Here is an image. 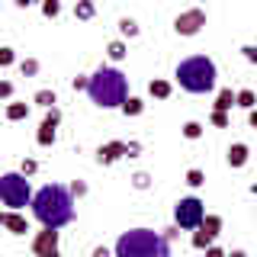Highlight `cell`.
Instances as JSON below:
<instances>
[{
    "label": "cell",
    "mask_w": 257,
    "mask_h": 257,
    "mask_svg": "<svg viewBox=\"0 0 257 257\" xmlns=\"http://www.w3.org/2000/svg\"><path fill=\"white\" fill-rule=\"evenodd\" d=\"M228 257H247V254H244V251H231Z\"/></svg>",
    "instance_id": "60d3db41"
},
{
    "label": "cell",
    "mask_w": 257,
    "mask_h": 257,
    "mask_svg": "<svg viewBox=\"0 0 257 257\" xmlns=\"http://www.w3.org/2000/svg\"><path fill=\"white\" fill-rule=\"evenodd\" d=\"M71 87H74V90H90V77H84V74H77L74 80H71Z\"/></svg>",
    "instance_id": "e575fe53"
},
{
    "label": "cell",
    "mask_w": 257,
    "mask_h": 257,
    "mask_svg": "<svg viewBox=\"0 0 257 257\" xmlns=\"http://www.w3.org/2000/svg\"><path fill=\"white\" fill-rule=\"evenodd\" d=\"M119 158H128V145L125 142H106L96 148V164H116Z\"/></svg>",
    "instance_id": "30bf717a"
},
{
    "label": "cell",
    "mask_w": 257,
    "mask_h": 257,
    "mask_svg": "<svg viewBox=\"0 0 257 257\" xmlns=\"http://www.w3.org/2000/svg\"><path fill=\"white\" fill-rule=\"evenodd\" d=\"M209 122H212L215 128H228V112H212V116H209Z\"/></svg>",
    "instance_id": "4dcf8cb0"
},
{
    "label": "cell",
    "mask_w": 257,
    "mask_h": 257,
    "mask_svg": "<svg viewBox=\"0 0 257 257\" xmlns=\"http://www.w3.org/2000/svg\"><path fill=\"white\" fill-rule=\"evenodd\" d=\"M241 55H244L251 64H257V45L254 42H247V45H241Z\"/></svg>",
    "instance_id": "1f68e13d"
},
{
    "label": "cell",
    "mask_w": 257,
    "mask_h": 257,
    "mask_svg": "<svg viewBox=\"0 0 257 257\" xmlns=\"http://www.w3.org/2000/svg\"><path fill=\"white\" fill-rule=\"evenodd\" d=\"M203 26H206V10H203V7H190V10L177 13V20H174V32H177V36H196Z\"/></svg>",
    "instance_id": "52a82bcc"
},
{
    "label": "cell",
    "mask_w": 257,
    "mask_h": 257,
    "mask_svg": "<svg viewBox=\"0 0 257 257\" xmlns=\"http://www.w3.org/2000/svg\"><path fill=\"white\" fill-rule=\"evenodd\" d=\"M32 254L36 257H61V238L58 228H42L32 238Z\"/></svg>",
    "instance_id": "ba28073f"
},
{
    "label": "cell",
    "mask_w": 257,
    "mask_h": 257,
    "mask_svg": "<svg viewBox=\"0 0 257 257\" xmlns=\"http://www.w3.org/2000/svg\"><path fill=\"white\" fill-rule=\"evenodd\" d=\"M206 257H228V254H225L219 244H212V247H209V251H206Z\"/></svg>",
    "instance_id": "74e56055"
},
{
    "label": "cell",
    "mask_w": 257,
    "mask_h": 257,
    "mask_svg": "<svg viewBox=\"0 0 257 257\" xmlns=\"http://www.w3.org/2000/svg\"><path fill=\"white\" fill-rule=\"evenodd\" d=\"M187 183H190L193 190H199V187L206 183V174L199 171V167H190V171H187Z\"/></svg>",
    "instance_id": "cb8c5ba5"
},
{
    "label": "cell",
    "mask_w": 257,
    "mask_h": 257,
    "mask_svg": "<svg viewBox=\"0 0 257 257\" xmlns=\"http://www.w3.org/2000/svg\"><path fill=\"white\" fill-rule=\"evenodd\" d=\"M42 13L48 16V20H55V16L61 13V4H58V0H45V4H42Z\"/></svg>",
    "instance_id": "f546056e"
},
{
    "label": "cell",
    "mask_w": 257,
    "mask_h": 257,
    "mask_svg": "<svg viewBox=\"0 0 257 257\" xmlns=\"http://www.w3.org/2000/svg\"><path fill=\"white\" fill-rule=\"evenodd\" d=\"M148 93L155 96V100H167V96L174 93V87H171V80L155 77V80H148Z\"/></svg>",
    "instance_id": "5bb4252c"
},
{
    "label": "cell",
    "mask_w": 257,
    "mask_h": 257,
    "mask_svg": "<svg viewBox=\"0 0 257 257\" xmlns=\"http://www.w3.org/2000/svg\"><path fill=\"white\" fill-rule=\"evenodd\" d=\"M231 106H238V93L231 90V87H222L219 96H215V103H212V112H228Z\"/></svg>",
    "instance_id": "4fadbf2b"
},
{
    "label": "cell",
    "mask_w": 257,
    "mask_h": 257,
    "mask_svg": "<svg viewBox=\"0 0 257 257\" xmlns=\"http://www.w3.org/2000/svg\"><path fill=\"white\" fill-rule=\"evenodd\" d=\"M90 257H116V251H109V247H103V244H100V247H93V254H90Z\"/></svg>",
    "instance_id": "d590c367"
},
{
    "label": "cell",
    "mask_w": 257,
    "mask_h": 257,
    "mask_svg": "<svg viewBox=\"0 0 257 257\" xmlns=\"http://www.w3.org/2000/svg\"><path fill=\"white\" fill-rule=\"evenodd\" d=\"M116 257H171V241L155 228H128L116 238Z\"/></svg>",
    "instance_id": "3957f363"
},
{
    "label": "cell",
    "mask_w": 257,
    "mask_h": 257,
    "mask_svg": "<svg viewBox=\"0 0 257 257\" xmlns=\"http://www.w3.org/2000/svg\"><path fill=\"white\" fill-rule=\"evenodd\" d=\"M190 241H193V247H196V251H209V247L215 244V238H212V235H206L203 228L193 231V238H190Z\"/></svg>",
    "instance_id": "d6986e66"
},
{
    "label": "cell",
    "mask_w": 257,
    "mask_h": 257,
    "mask_svg": "<svg viewBox=\"0 0 257 257\" xmlns=\"http://www.w3.org/2000/svg\"><path fill=\"white\" fill-rule=\"evenodd\" d=\"M0 225H4L10 235H26L29 231V219L23 212H13V209H4V212H0Z\"/></svg>",
    "instance_id": "8fae6325"
},
{
    "label": "cell",
    "mask_w": 257,
    "mask_h": 257,
    "mask_svg": "<svg viewBox=\"0 0 257 257\" xmlns=\"http://www.w3.org/2000/svg\"><path fill=\"white\" fill-rule=\"evenodd\" d=\"M32 103H36V106H42V109H55V103H58V93H55L52 87H42V90L32 93Z\"/></svg>",
    "instance_id": "9a60e30c"
},
{
    "label": "cell",
    "mask_w": 257,
    "mask_h": 257,
    "mask_svg": "<svg viewBox=\"0 0 257 257\" xmlns=\"http://www.w3.org/2000/svg\"><path fill=\"white\" fill-rule=\"evenodd\" d=\"M161 235H164L167 241H177V235H180V228H177V225H171V228H164Z\"/></svg>",
    "instance_id": "8d00e7d4"
},
{
    "label": "cell",
    "mask_w": 257,
    "mask_h": 257,
    "mask_svg": "<svg viewBox=\"0 0 257 257\" xmlns=\"http://www.w3.org/2000/svg\"><path fill=\"white\" fill-rule=\"evenodd\" d=\"M206 215H209L206 203L199 196H183V199H177V206H174V225L183 228V231H196Z\"/></svg>",
    "instance_id": "8992f818"
},
{
    "label": "cell",
    "mask_w": 257,
    "mask_h": 257,
    "mask_svg": "<svg viewBox=\"0 0 257 257\" xmlns=\"http://www.w3.org/2000/svg\"><path fill=\"white\" fill-rule=\"evenodd\" d=\"M20 74H23V77H36V74H39V61H36V58L20 61Z\"/></svg>",
    "instance_id": "d4e9b609"
},
{
    "label": "cell",
    "mask_w": 257,
    "mask_h": 257,
    "mask_svg": "<svg viewBox=\"0 0 257 257\" xmlns=\"http://www.w3.org/2000/svg\"><path fill=\"white\" fill-rule=\"evenodd\" d=\"M139 151H142V145H139V142H128V158H135Z\"/></svg>",
    "instance_id": "f35d334b"
},
{
    "label": "cell",
    "mask_w": 257,
    "mask_h": 257,
    "mask_svg": "<svg viewBox=\"0 0 257 257\" xmlns=\"http://www.w3.org/2000/svg\"><path fill=\"white\" fill-rule=\"evenodd\" d=\"M132 187H135V190H148V187H151V177L145 174V171L132 174Z\"/></svg>",
    "instance_id": "83f0119b"
},
{
    "label": "cell",
    "mask_w": 257,
    "mask_h": 257,
    "mask_svg": "<svg viewBox=\"0 0 257 257\" xmlns=\"http://www.w3.org/2000/svg\"><path fill=\"white\" fill-rule=\"evenodd\" d=\"M199 135H203V125H199V122H187V125H183V139L196 142Z\"/></svg>",
    "instance_id": "484cf974"
},
{
    "label": "cell",
    "mask_w": 257,
    "mask_h": 257,
    "mask_svg": "<svg viewBox=\"0 0 257 257\" xmlns=\"http://www.w3.org/2000/svg\"><path fill=\"white\" fill-rule=\"evenodd\" d=\"M247 122H251V128H257V109H254V112H247Z\"/></svg>",
    "instance_id": "ab89813d"
},
{
    "label": "cell",
    "mask_w": 257,
    "mask_h": 257,
    "mask_svg": "<svg viewBox=\"0 0 257 257\" xmlns=\"http://www.w3.org/2000/svg\"><path fill=\"white\" fill-rule=\"evenodd\" d=\"M238 106H241V109H247V112H254V109H257V93L251 90V87L238 90Z\"/></svg>",
    "instance_id": "ac0fdd59"
},
{
    "label": "cell",
    "mask_w": 257,
    "mask_h": 257,
    "mask_svg": "<svg viewBox=\"0 0 257 257\" xmlns=\"http://www.w3.org/2000/svg\"><path fill=\"white\" fill-rule=\"evenodd\" d=\"M29 103H7V109H4V116H7V122H20V119H26L29 116Z\"/></svg>",
    "instance_id": "2e32d148"
},
{
    "label": "cell",
    "mask_w": 257,
    "mask_h": 257,
    "mask_svg": "<svg viewBox=\"0 0 257 257\" xmlns=\"http://www.w3.org/2000/svg\"><path fill=\"white\" fill-rule=\"evenodd\" d=\"M68 190H71V196H77V199H80V196H87V183H84V180H74Z\"/></svg>",
    "instance_id": "836d02e7"
},
{
    "label": "cell",
    "mask_w": 257,
    "mask_h": 257,
    "mask_svg": "<svg viewBox=\"0 0 257 257\" xmlns=\"http://www.w3.org/2000/svg\"><path fill=\"white\" fill-rule=\"evenodd\" d=\"M247 158H251V148H247L244 142H235V145L228 148V155H225V161H228V167H235V171L247 164Z\"/></svg>",
    "instance_id": "7c38bea8"
},
{
    "label": "cell",
    "mask_w": 257,
    "mask_h": 257,
    "mask_svg": "<svg viewBox=\"0 0 257 257\" xmlns=\"http://www.w3.org/2000/svg\"><path fill=\"white\" fill-rule=\"evenodd\" d=\"M174 77L187 93H209V90H215L219 68H215V61L209 55H190V58H183L177 64Z\"/></svg>",
    "instance_id": "277c9868"
},
{
    "label": "cell",
    "mask_w": 257,
    "mask_h": 257,
    "mask_svg": "<svg viewBox=\"0 0 257 257\" xmlns=\"http://www.w3.org/2000/svg\"><path fill=\"white\" fill-rule=\"evenodd\" d=\"M13 61H16V52L10 45H4V48H0V68H10Z\"/></svg>",
    "instance_id": "f1b7e54d"
},
{
    "label": "cell",
    "mask_w": 257,
    "mask_h": 257,
    "mask_svg": "<svg viewBox=\"0 0 257 257\" xmlns=\"http://www.w3.org/2000/svg\"><path fill=\"white\" fill-rule=\"evenodd\" d=\"M58 122H61V109H58V106L48 109L45 119H42V125H39V132H36V142L42 145V148L55 145V139H58Z\"/></svg>",
    "instance_id": "9c48e42d"
},
{
    "label": "cell",
    "mask_w": 257,
    "mask_h": 257,
    "mask_svg": "<svg viewBox=\"0 0 257 257\" xmlns=\"http://www.w3.org/2000/svg\"><path fill=\"white\" fill-rule=\"evenodd\" d=\"M0 96L7 103H13V80H0Z\"/></svg>",
    "instance_id": "d6a6232c"
},
{
    "label": "cell",
    "mask_w": 257,
    "mask_h": 257,
    "mask_svg": "<svg viewBox=\"0 0 257 257\" xmlns=\"http://www.w3.org/2000/svg\"><path fill=\"white\" fill-rule=\"evenodd\" d=\"M90 103H96L100 109H122L128 100V77L119 68H96L90 74Z\"/></svg>",
    "instance_id": "7a4b0ae2"
},
{
    "label": "cell",
    "mask_w": 257,
    "mask_h": 257,
    "mask_svg": "<svg viewBox=\"0 0 257 257\" xmlns=\"http://www.w3.org/2000/svg\"><path fill=\"white\" fill-rule=\"evenodd\" d=\"M106 55H109V61H122L125 55H128V48H125L122 39H112V42L106 45Z\"/></svg>",
    "instance_id": "ffe728a7"
},
{
    "label": "cell",
    "mask_w": 257,
    "mask_h": 257,
    "mask_svg": "<svg viewBox=\"0 0 257 257\" xmlns=\"http://www.w3.org/2000/svg\"><path fill=\"white\" fill-rule=\"evenodd\" d=\"M122 112H125V116H142V112H145V100H139V96H128Z\"/></svg>",
    "instance_id": "7402d4cb"
},
{
    "label": "cell",
    "mask_w": 257,
    "mask_h": 257,
    "mask_svg": "<svg viewBox=\"0 0 257 257\" xmlns=\"http://www.w3.org/2000/svg\"><path fill=\"white\" fill-rule=\"evenodd\" d=\"M36 171H39V161H36V158H23V164H20V174H23V177H32Z\"/></svg>",
    "instance_id": "4316f807"
},
{
    "label": "cell",
    "mask_w": 257,
    "mask_h": 257,
    "mask_svg": "<svg viewBox=\"0 0 257 257\" xmlns=\"http://www.w3.org/2000/svg\"><path fill=\"white\" fill-rule=\"evenodd\" d=\"M119 32H122L125 39H135L142 29H139V23H135V20H128V16H125V20H119Z\"/></svg>",
    "instance_id": "603a6c76"
},
{
    "label": "cell",
    "mask_w": 257,
    "mask_h": 257,
    "mask_svg": "<svg viewBox=\"0 0 257 257\" xmlns=\"http://www.w3.org/2000/svg\"><path fill=\"white\" fill-rule=\"evenodd\" d=\"M74 16H77V20H93L96 7L90 4V0H77V4H74Z\"/></svg>",
    "instance_id": "44dd1931"
},
{
    "label": "cell",
    "mask_w": 257,
    "mask_h": 257,
    "mask_svg": "<svg viewBox=\"0 0 257 257\" xmlns=\"http://www.w3.org/2000/svg\"><path fill=\"white\" fill-rule=\"evenodd\" d=\"M32 215L42 228H61L74 219V196L61 183H45L42 190H36L32 199Z\"/></svg>",
    "instance_id": "6da1fadb"
},
{
    "label": "cell",
    "mask_w": 257,
    "mask_h": 257,
    "mask_svg": "<svg viewBox=\"0 0 257 257\" xmlns=\"http://www.w3.org/2000/svg\"><path fill=\"white\" fill-rule=\"evenodd\" d=\"M0 199H4V206L13 209V212H20L23 206H32L36 193L29 187V177H23L20 171H7L0 177Z\"/></svg>",
    "instance_id": "5b68a950"
},
{
    "label": "cell",
    "mask_w": 257,
    "mask_h": 257,
    "mask_svg": "<svg viewBox=\"0 0 257 257\" xmlns=\"http://www.w3.org/2000/svg\"><path fill=\"white\" fill-rule=\"evenodd\" d=\"M222 225H225V222H222V215H215V212H209V215H206V219H203V225H199V228H203V231H206V235H212V238H219V235H222Z\"/></svg>",
    "instance_id": "e0dca14e"
}]
</instances>
